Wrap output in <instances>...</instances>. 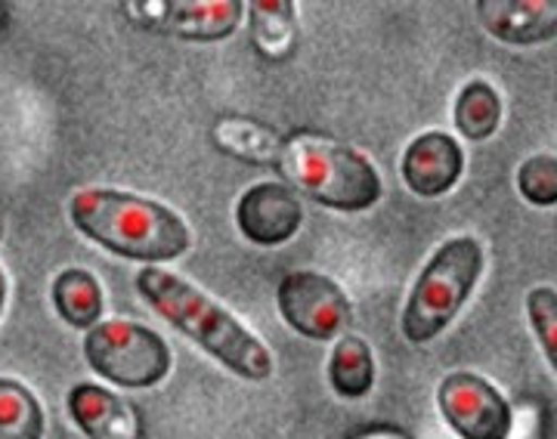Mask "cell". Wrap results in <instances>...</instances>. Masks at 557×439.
Segmentation results:
<instances>
[{
  "label": "cell",
  "mask_w": 557,
  "mask_h": 439,
  "mask_svg": "<svg viewBox=\"0 0 557 439\" xmlns=\"http://www.w3.org/2000/svg\"><path fill=\"white\" fill-rule=\"evenodd\" d=\"M137 288L143 300L180 328L186 338H193L205 353L223 362L239 378L267 380L273 375V356L270 350L255 338L239 319H233L223 306H218L199 288L183 281L168 269H139Z\"/></svg>",
  "instance_id": "obj_1"
},
{
  "label": "cell",
  "mask_w": 557,
  "mask_h": 439,
  "mask_svg": "<svg viewBox=\"0 0 557 439\" xmlns=\"http://www.w3.org/2000/svg\"><path fill=\"white\" fill-rule=\"evenodd\" d=\"M69 214L87 239L119 258L164 263L189 248V229L180 214L134 192L84 189L72 199Z\"/></svg>",
  "instance_id": "obj_2"
},
{
  "label": "cell",
  "mask_w": 557,
  "mask_h": 439,
  "mask_svg": "<svg viewBox=\"0 0 557 439\" xmlns=\"http://www.w3.org/2000/svg\"><path fill=\"white\" fill-rule=\"evenodd\" d=\"M276 171L298 192L335 211H366L381 199L375 164L357 149L319 134L285 137Z\"/></svg>",
  "instance_id": "obj_3"
},
{
  "label": "cell",
  "mask_w": 557,
  "mask_h": 439,
  "mask_svg": "<svg viewBox=\"0 0 557 439\" xmlns=\"http://www.w3.org/2000/svg\"><path fill=\"white\" fill-rule=\"evenodd\" d=\"M483 273V248L478 239L446 241L424 273L418 276L409 303L403 310V335L412 343L434 340L456 319V313L471 298L474 285Z\"/></svg>",
  "instance_id": "obj_4"
},
{
  "label": "cell",
  "mask_w": 557,
  "mask_h": 439,
  "mask_svg": "<svg viewBox=\"0 0 557 439\" xmlns=\"http://www.w3.org/2000/svg\"><path fill=\"white\" fill-rule=\"evenodd\" d=\"M84 356L94 372L127 390L156 387L171 372L168 340L139 322L119 319L94 325L84 340Z\"/></svg>",
  "instance_id": "obj_5"
},
{
  "label": "cell",
  "mask_w": 557,
  "mask_h": 439,
  "mask_svg": "<svg viewBox=\"0 0 557 439\" xmlns=\"http://www.w3.org/2000/svg\"><path fill=\"white\" fill-rule=\"evenodd\" d=\"M278 313L298 335L310 340H329L347 328L354 306L335 281L322 273L298 269L278 281Z\"/></svg>",
  "instance_id": "obj_6"
},
{
  "label": "cell",
  "mask_w": 557,
  "mask_h": 439,
  "mask_svg": "<svg viewBox=\"0 0 557 439\" xmlns=\"http://www.w3.org/2000/svg\"><path fill=\"white\" fill-rule=\"evenodd\" d=\"M440 412L461 439H508L511 437V405L490 380L471 372L443 378L437 390Z\"/></svg>",
  "instance_id": "obj_7"
},
{
  "label": "cell",
  "mask_w": 557,
  "mask_h": 439,
  "mask_svg": "<svg viewBox=\"0 0 557 439\" xmlns=\"http://www.w3.org/2000/svg\"><path fill=\"white\" fill-rule=\"evenodd\" d=\"M124 13L143 28H161L183 40H223L239 28L245 0H143Z\"/></svg>",
  "instance_id": "obj_8"
},
{
  "label": "cell",
  "mask_w": 557,
  "mask_h": 439,
  "mask_svg": "<svg viewBox=\"0 0 557 439\" xmlns=\"http://www.w3.org/2000/svg\"><path fill=\"white\" fill-rule=\"evenodd\" d=\"M242 236L255 241L260 248H276L295 239L304 223V208H300L295 189L282 183H258L242 196L236 208Z\"/></svg>",
  "instance_id": "obj_9"
},
{
  "label": "cell",
  "mask_w": 557,
  "mask_h": 439,
  "mask_svg": "<svg viewBox=\"0 0 557 439\" xmlns=\"http://www.w3.org/2000/svg\"><path fill=\"white\" fill-rule=\"evenodd\" d=\"M465 171V152L449 134H421L403 155V180L421 199L446 196Z\"/></svg>",
  "instance_id": "obj_10"
},
{
  "label": "cell",
  "mask_w": 557,
  "mask_h": 439,
  "mask_svg": "<svg viewBox=\"0 0 557 439\" xmlns=\"http://www.w3.org/2000/svg\"><path fill=\"white\" fill-rule=\"evenodd\" d=\"M69 415L90 439H143L146 424L134 402L100 384H78L69 393Z\"/></svg>",
  "instance_id": "obj_11"
},
{
  "label": "cell",
  "mask_w": 557,
  "mask_h": 439,
  "mask_svg": "<svg viewBox=\"0 0 557 439\" xmlns=\"http://www.w3.org/2000/svg\"><path fill=\"white\" fill-rule=\"evenodd\" d=\"M480 25L493 38L533 47L557 35V3L555 0H478Z\"/></svg>",
  "instance_id": "obj_12"
},
{
  "label": "cell",
  "mask_w": 557,
  "mask_h": 439,
  "mask_svg": "<svg viewBox=\"0 0 557 439\" xmlns=\"http://www.w3.org/2000/svg\"><path fill=\"white\" fill-rule=\"evenodd\" d=\"M211 140L220 152L233 159L260 164V167H276L285 137H278L273 127H263L251 118H220L211 127Z\"/></svg>",
  "instance_id": "obj_13"
},
{
  "label": "cell",
  "mask_w": 557,
  "mask_h": 439,
  "mask_svg": "<svg viewBox=\"0 0 557 439\" xmlns=\"http://www.w3.org/2000/svg\"><path fill=\"white\" fill-rule=\"evenodd\" d=\"M251 38L267 60H285L298 43V7L292 0H251Z\"/></svg>",
  "instance_id": "obj_14"
},
{
  "label": "cell",
  "mask_w": 557,
  "mask_h": 439,
  "mask_svg": "<svg viewBox=\"0 0 557 439\" xmlns=\"http://www.w3.org/2000/svg\"><path fill=\"white\" fill-rule=\"evenodd\" d=\"M53 306L72 328H94L102 316V288L87 269H62L53 279Z\"/></svg>",
  "instance_id": "obj_15"
},
{
  "label": "cell",
  "mask_w": 557,
  "mask_h": 439,
  "mask_svg": "<svg viewBox=\"0 0 557 439\" xmlns=\"http://www.w3.org/2000/svg\"><path fill=\"white\" fill-rule=\"evenodd\" d=\"M329 380L344 400H359L375 384V360L369 343L357 335H344L329 360Z\"/></svg>",
  "instance_id": "obj_16"
},
{
  "label": "cell",
  "mask_w": 557,
  "mask_h": 439,
  "mask_svg": "<svg viewBox=\"0 0 557 439\" xmlns=\"http://www.w3.org/2000/svg\"><path fill=\"white\" fill-rule=\"evenodd\" d=\"M456 127L465 140L480 142L496 134L502 121V100L486 80H471L461 87L456 100Z\"/></svg>",
  "instance_id": "obj_17"
},
{
  "label": "cell",
  "mask_w": 557,
  "mask_h": 439,
  "mask_svg": "<svg viewBox=\"0 0 557 439\" xmlns=\"http://www.w3.org/2000/svg\"><path fill=\"white\" fill-rule=\"evenodd\" d=\"M0 439H44V409L13 378H0Z\"/></svg>",
  "instance_id": "obj_18"
},
{
  "label": "cell",
  "mask_w": 557,
  "mask_h": 439,
  "mask_svg": "<svg viewBox=\"0 0 557 439\" xmlns=\"http://www.w3.org/2000/svg\"><path fill=\"white\" fill-rule=\"evenodd\" d=\"M520 196L527 201H533L539 208H552L557 201V161L552 152L545 155H533L530 161H523L518 171Z\"/></svg>",
  "instance_id": "obj_19"
},
{
  "label": "cell",
  "mask_w": 557,
  "mask_h": 439,
  "mask_svg": "<svg viewBox=\"0 0 557 439\" xmlns=\"http://www.w3.org/2000/svg\"><path fill=\"white\" fill-rule=\"evenodd\" d=\"M530 322L536 328V338L552 365H557V291L555 288H533L527 298Z\"/></svg>",
  "instance_id": "obj_20"
},
{
  "label": "cell",
  "mask_w": 557,
  "mask_h": 439,
  "mask_svg": "<svg viewBox=\"0 0 557 439\" xmlns=\"http://www.w3.org/2000/svg\"><path fill=\"white\" fill-rule=\"evenodd\" d=\"M354 439H409L403 430H397V427H369V430H362V434H357Z\"/></svg>",
  "instance_id": "obj_21"
},
{
  "label": "cell",
  "mask_w": 557,
  "mask_h": 439,
  "mask_svg": "<svg viewBox=\"0 0 557 439\" xmlns=\"http://www.w3.org/2000/svg\"><path fill=\"white\" fill-rule=\"evenodd\" d=\"M3 303H7V279H3V269H0V313H3Z\"/></svg>",
  "instance_id": "obj_22"
},
{
  "label": "cell",
  "mask_w": 557,
  "mask_h": 439,
  "mask_svg": "<svg viewBox=\"0 0 557 439\" xmlns=\"http://www.w3.org/2000/svg\"><path fill=\"white\" fill-rule=\"evenodd\" d=\"M3 20H7V7L0 3V28H3Z\"/></svg>",
  "instance_id": "obj_23"
},
{
  "label": "cell",
  "mask_w": 557,
  "mask_h": 439,
  "mask_svg": "<svg viewBox=\"0 0 557 439\" xmlns=\"http://www.w3.org/2000/svg\"><path fill=\"white\" fill-rule=\"evenodd\" d=\"M0 236H3V211H0Z\"/></svg>",
  "instance_id": "obj_24"
}]
</instances>
